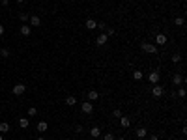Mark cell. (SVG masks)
<instances>
[{
  "label": "cell",
  "mask_w": 187,
  "mask_h": 140,
  "mask_svg": "<svg viewBox=\"0 0 187 140\" xmlns=\"http://www.w3.org/2000/svg\"><path fill=\"white\" fill-rule=\"evenodd\" d=\"M86 97H88V101H97V99H99V93L95 92V90H90V92L86 93Z\"/></svg>",
  "instance_id": "obj_9"
},
{
  "label": "cell",
  "mask_w": 187,
  "mask_h": 140,
  "mask_svg": "<svg viewBox=\"0 0 187 140\" xmlns=\"http://www.w3.org/2000/svg\"><path fill=\"white\" fill-rule=\"evenodd\" d=\"M142 77H144V73H142V71H133V78H135V81H140Z\"/></svg>",
  "instance_id": "obj_19"
},
{
  "label": "cell",
  "mask_w": 187,
  "mask_h": 140,
  "mask_svg": "<svg viewBox=\"0 0 187 140\" xmlns=\"http://www.w3.org/2000/svg\"><path fill=\"white\" fill-rule=\"evenodd\" d=\"M36 114H38V110H36V108H28V116H36Z\"/></svg>",
  "instance_id": "obj_29"
},
{
  "label": "cell",
  "mask_w": 187,
  "mask_h": 140,
  "mask_svg": "<svg viewBox=\"0 0 187 140\" xmlns=\"http://www.w3.org/2000/svg\"><path fill=\"white\" fill-rule=\"evenodd\" d=\"M112 116H116V118H120V116H122V110H120V108H116V110L112 112Z\"/></svg>",
  "instance_id": "obj_30"
},
{
  "label": "cell",
  "mask_w": 187,
  "mask_h": 140,
  "mask_svg": "<svg viewBox=\"0 0 187 140\" xmlns=\"http://www.w3.org/2000/svg\"><path fill=\"white\" fill-rule=\"evenodd\" d=\"M137 136H139V138H144V136H146V129H144V127L137 129Z\"/></svg>",
  "instance_id": "obj_20"
},
{
  "label": "cell",
  "mask_w": 187,
  "mask_h": 140,
  "mask_svg": "<svg viewBox=\"0 0 187 140\" xmlns=\"http://www.w3.org/2000/svg\"><path fill=\"white\" fill-rule=\"evenodd\" d=\"M0 36H4V26L0 24Z\"/></svg>",
  "instance_id": "obj_32"
},
{
  "label": "cell",
  "mask_w": 187,
  "mask_h": 140,
  "mask_svg": "<svg viewBox=\"0 0 187 140\" xmlns=\"http://www.w3.org/2000/svg\"><path fill=\"white\" fill-rule=\"evenodd\" d=\"M11 92H13V95H23V93L26 92V86H24L23 82H19V84H15V86L11 88Z\"/></svg>",
  "instance_id": "obj_2"
},
{
  "label": "cell",
  "mask_w": 187,
  "mask_h": 140,
  "mask_svg": "<svg viewBox=\"0 0 187 140\" xmlns=\"http://www.w3.org/2000/svg\"><path fill=\"white\" fill-rule=\"evenodd\" d=\"M90 134H92L94 138H97V136H101V129L99 127H92L90 129Z\"/></svg>",
  "instance_id": "obj_16"
},
{
  "label": "cell",
  "mask_w": 187,
  "mask_h": 140,
  "mask_svg": "<svg viewBox=\"0 0 187 140\" xmlns=\"http://www.w3.org/2000/svg\"><path fill=\"white\" fill-rule=\"evenodd\" d=\"M103 140H116V138H114V134L107 133V134H105V136H103Z\"/></svg>",
  "instance_id": "obj_28"
},
{
  "label": "cell",
  "mask_w": 187,
  "mask_h": 140,
  "mask_svg": "<svg viewBox=\"0 0 187 140\" xmlns=\"http://www.w3.org/2000/svg\"><path fill=\"white\" fill-rule=\"evenodd\" d=\"M28 21H30V24H32V26H39V24H41V19H39L38 15H32Z\"/></svg>",
  "instance_id": "obj_11"
},
{
  "label": "cell",
  "mask_w": 187,
  "mask_h": 140,
  "mask_svg": "<svg viewBox=\"0 0 187 140\" xmlns=\"http://www.w3.org/2000/svg\"><path fill=\"white\" fill-rule=\"evenodd\" d=\"M0 140H4V136H2V134H0Z\"/></svg>",
  "instance_id": "obj_36"
},
{
  "label": "cell",
  "mask_w": 187,
  "mask_h": 140,
  "mask_svg": "<svg viewBox=\"0 0 187 140\" xmlns=\"http://www.w3.org/2000/svg\"><path fill=\"white\" fill-rule=\"evenodd\" d=\"M105 34H107V36H114V34H116V30H114V28H109V26H107V28H105Z\"/></svg>",
  "instance_id": "obj_24"
},
{
  "label": "cell",
  "mask_w": 187,
  "mask_h": 140,
  "mask_svg": "<svg viewBox=\"0 0 187 140\" xmlns=\"http://www.w3.org/2000/svg\"><path fill=\"white\" fill-rule=\"evenodd\" d=\"M116 140H127V138H124V136H120V138H116Z\"/></svg>",
  "instance_id": "obj_33"
},
{
  "label": "cell",
  "mask_w": 187,
  "mask_h": 140,
  "mask_svg": "<svg viewBox=\"0 0 187 140\" xmlns=\"http://www.w3.org/2000/svg\"><path fill=\"white\" fill-rule=\"evenodd\" d=\"M47 127H49V125H47V122H39V123H38V131H41V133H43V131H47Z\"/></svg>",
  "instance_id": "obj_18"
},
{
  "label": "cell",
  "mask_w": 187,
  "mask_h": 140,
  "mask_svg": "<svg viewBox=\"0 0 187 140\" xmlns=\"http://www.w3.org/2000/svg\"><path fill=\"white\" fill-rule=\"evenodd\" d=\"M178 97H180V99H183V97H185V90H183V88H180V90H178Z\"/></svg>",
  "instance_id": "obj_27"
},
{
  "label": "cell",
  "mask_w": 187,
  "mask_h": 140,
  "mask_svg": "<svg viewBox=\"0 0 187 140\" xmlns=\"http://www.w3.org/2000/svg\"><path fill=\"white\" fill-rule=\"evenodd\" d=\"M97 28L101 30V32H105V28H107V24H105L103 21H101V23H97Z\"/></svg>",
  "instance_id": "obj_26"
},
{
  "label": "cell",
  "mask_w": 187,
  "mask_h": 140,
  "mask_svg": "<svg viewBox=\"0 0 187 140\" xmlns=\"http://www.w3.org/2000/svg\"><path fill=\"white\" fill-rule=\"evenodd\" d=\"M65 105H68V107H75V105H77V99H75L73 95L65 97Z\"/></svg>",
  "instance_id": "obj_14"
},
{
  "label": "cell",
  "mask_w": 187,
  "mask_h": 140,
  "mask_svg": "<svg viewBox=\"0 0 187 140\" xmlns=\"http://www.w3.org/2000/svg\"><path fill=\"white\" fill-rule=\"evenodd\" d=\"M19 19H21L23 23H26L28 19H30V15H28V13H19Z\"/></svg>",
  "instance_id": "obj_22"
},
{
  "label": "cell",
  "mask_w": 187,
  "mask_h": 140,
  "mask_svg": "<svg viewBox=\"0 0 187 140\" xmlns=\"http://www.w3.org/2000/svg\"><path fill=\"white\" fill-rule=\"evenodd\" d=\"M120 125H122L124 129L131 127V119H129V116H120Z\"/></svg>",
  "instance_id": "obj_6"
},
{
  "label": "cell",
  "mask_w": 187,
  "mask_h": 140,
  "mask_svg": "<svg viewBox=\"0 0 187 140\" xmlns=\"http://www.w3.org/2000/svg\"><path fill=\"white\" fill-rule=\"evenodd\" d=\"M155 43L163 47V45L166 43V36H165V34H157V36H155Z\"/></svg>",
  "instance_id": "obj_10"
},
{
  "label": "cell",
  "mask_w": 187,
  "mask_h": 140,
  "mask_svg": "<svg viewBox=\"0 0 187 140\" xmlns=\"http://www.w3.org/2000/svg\"><path fill=\"white\" fill-rule=\"evenodd\" d=\"M94 28H97V23L94 19H86V30H94Z\"/></svg>",
  "instance_id": "obj_12"
},
{
  "label": "cell",
  "mask_w": 187,
  "mask_h": 140,
  "mask_svg": "<svg viewBox=\"0 0 187 140\" xmlns=\"http://www.w3.org/2000/svg\"><path fill=\"white\" fill-rule=\"evenodd\" d=\"M30 32H32V28H30L28 26V24H23V26H21V34H23V36H30Z\"/></svg>",
  "instance_id": "obj_13"
},
{
  "label": "cell",
  "mask_w": 187,
  "mask_h": 140,
  "mask_svg": "<svg viewBox=\"0 0 187 140\" xmlns=\"http://www.w3.org/2000/svg\"><path fill=\"white\" fill-rule=\"evenodd\" d=\"M159 78H161V75H159L157 71H154V73H150V77H148V81H150L151 84H157V82H159Z\"/></svg>",
  "instance_id": "obj_7"
},
{
  "label": "cell",
  "mask_w": 187,
  "mask_h": 140,
  "mask_svg": "<svg viewBox=\"0 0 187 140\" xmlns=\"http://www.w3.org/2000/svg\"><path fill=\"white\" fill-rule=\"evenodd\" d=\"M0 56H2V58H8V56H9V51H8V49H0Z\"/></svg>",
  "instance_id": "obj_23"
},
{
  "label": "cell",
  "mask_w": 187,
  "mask_h": 140,
  "mask_svg": "<svg viewBox=\"0 0 187 140\" xmlns=\"http://www.w3.org/2000/svg\"><path fill=\"white\" fill-rule=\"evenodd\" d=\"M163 93H165V88H163V86H159V84H155V86L151 88V95H154L155 99L163 97Z\"/></svg>",
  "instance_id": "obj_3"
},
{
  "label": "cell",
  "mask_w": 187,
  "mask_h": 140,
  "mask_svg": "<svg viewBox=\"0 0 187 140\" xmlns=\"http://www.w3.org/2000/svg\"><path fill=\"white\" fill-rule=\"evenodd\" d=\"M107 39H109V36H107L105 32H101L99 36H97V39H95V45H99V47H101V45H105V43H107Z\"/></svg>",
  "instance_id": "obj_5"
},
{
  "label": "cell",
  "mask_w": 187,
  "mask_h": 140,
  "mask_svg": "<svg viewBox=\"0 0 187 140\" xmlns=\"http://www.w3.org/2000/svg\"><path fill=\"white\" fill-rule=\"evenodd\" d=\"M172 84H174V86H181V84H183V77H181L180 73H176L172 77Z\"/></svg>",
  "instance_id": "obj_8"
},
{
  "label": "cell",
  "mask_w": 187,
  "mask_h": 140,
  "mask_svg": "<svg viewBox=\"0 0 187 140\" xmlns=\"http://www.w3.org/2000/svg\"><path fill=\"white\" fill-rule=\"evenodd\" d=\"M140 47H142V51L148 52V54H157V47H155V45H151V43H146V41H144Z\"/></svg>",
  "instance_id": "obj_1"
},
{
  "label": "cell",
  "mask_w": 187,
  "mask_h": 140,
  "mask_svg": "<svg viewBox=\"0 0 187 140\" xmlns=\"http://www.w3.org/2000/svg\"><path fill=\"white\" fill-rule=\"evenodd\" d=\"M38 140H45V138H43V136H39V138H38Z\"/></svg>",
  "instance_id": "obj_35"
},
{
  "label": "cell",
  "mask_w": 187,
  "mask_h": 140,
  "mask_svg": "<svg viewBox=\"0 0 187 140\" xmlns=\"http://www.w3.org/2000/svg\"><path fill=\"white\" fill-rule=\"evenodd\" d=\"M183 23H185L183 17H176V19H174V24H176V26H183Z\"/></svg>",
  "instance_id": "obj_21"
},
{
  "label": "cell",
  "mask_w": 187,
  "mask_h": 140,
  "mask_svg": "<svg viewBox=\"0 0 187 140\" xmlns=\"http://www.w3.org/2000/svg\"><path fill=\"white\" fill-rule=\"evenodd\" d=\"M19 125H21L23 129H28V125H30L28 118H21V119H19Z\"/></svg>",
  "instance_id": "obj_17"
},
{
  "label": "cell",
  "mask_w": 187,
  "mask_h": 140,
  "mask_svg": "<svg viewBox=\"0 0 187 140\" xmlns=\"http://www.w3.org/2000/svg\"><path fill=\"white\" fill-rule=\"evenodd\" d=\"M127 2H133V0H127Z\"/></svg>",
  "instance_id": "obj_37"
},
{
  "label": "cell",
  "mask_w": 187,
  "mask_h": 140,
  "mask_svg": "<svg viewBox=\"0 0 187 140\" xmlns=\"http://www.w3.org/2000/svg\"><path fill=\"white\" fill-rule=\"evenodd\" d=\"M80 110H82L84 114H92V112H94V105H92V101H84L82 105H80Z\"/></svg>",
  "instance_id": "obj_4"
},
{
  "label": "cell",
  "mask_w": 187,
  "mask_h": 140,
  "mask_svg": "<svg viewBox=\"0 0 187 140\" xmlns=\"http://www.w3.org/2000/svg\"><path fill=\"white\" fill-rule=\"evenodd\" d=\"M172 62H174V64L181 62V54H174V56H172Z\"/></svg>",
  "instance_id": "obj_25"
},
{
  "label": "cell",
  "mask_w": 187,
  "mask_h": 140,
  "mask_svg": "<svg viewBox=\"0 0 187 140\" xmlns=\"http://www.w3.org/2000/svg\"><path fill=\"white\" fill-rule=\"evenodd\" d=\"M17 2H19V4H23V2H24V0H17Z\"/></svg>",
  "instance_id": "obj_34"
},
{
  "label": "cell",
  "mask_w": 187,
  "mask_h": 140,
  "mask_svg": "<svg viewBox=\"0 0 187 140\" xmlns=\"http://www.w3.org/2000/svg\"><path fill=\"white\" fill-rule=\"evenodd\" d=\"M4 133H9V123H6V122L0 123V134H4Z\"/></svg>",
  "instance_id": "obj_15"
},
{
  "label": "cell",
  "mask_w": 187,
  "mask_h": 140,
  "mask_svg": "<svg viewBox=\"0 0 187 140\" xmlns=\"http://www.w3.org/2000/svg\"><path fill=\"white\" fill-rule=\"evenodd\" d=\"M150 140H159V136H157V134H151V136H150Z\"/></svg>",
  "instance_id": "obj_31"
}]
</instances>
